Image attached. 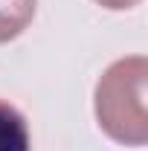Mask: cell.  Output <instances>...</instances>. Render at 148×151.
<instances>
[{
  "label": "cell",
  "instance_id": "277c9868",
  "mask_svg": "<svg viewBox=\"0 0 148 151\" xmlns=\"http://www.w3.org/2000/svg\"><path fill=\"white\" fill-rule=\"evenodd\" d=\"M93 3H99L102 9H111V12H125V9L139 6L142 0H93Z\"/></svg>",
  "mask_w": 148,
  "mask_h": 151
},
{
  "label": "cell",
  "instance_id": "3957f363",
  "mask_svg": "<svg viewBox=\"0 0 148 151\" xmlns=\"http://www.w3.org/2000/svg\"><path fill=\"white\" fill-rule=\"evenodd\" d=\"M38 0H0V44H9L32 23Z\"/></svg>",
  "mask_w": 148,
  "mask_h": 151
},
{
  "label": "cell",
  "instance_id": "7a4b0ae2",
  "mask_svg": "<svg viewBox=\"0 0 148 151\" xmlns=\"http://www.w3.org/2000/svg\"><path fill=\"white\" fill-rule=\"evenodd\" d=\"M0 151H32L26 116L0 99Z\"/></svg>",
  "mask_w": 148,
  "mask_h": 151
},
{
  "label": "cell",
  "instance_id": "6da1fadb",
  "mask_svg": "<svg viewBox=\"0 0 148 151\" xmlns=\"http://www.w3.org/2000/svg\"><path fill=\"white\" fill-rule=\"evenodd\" d=\"M148 58H116L99 76L93 90V111L99 128L119 145L139 148L148 142Z\"/></svg>",
  "mask_w": 148,
  "mask_h": 151
}]
</instances>
